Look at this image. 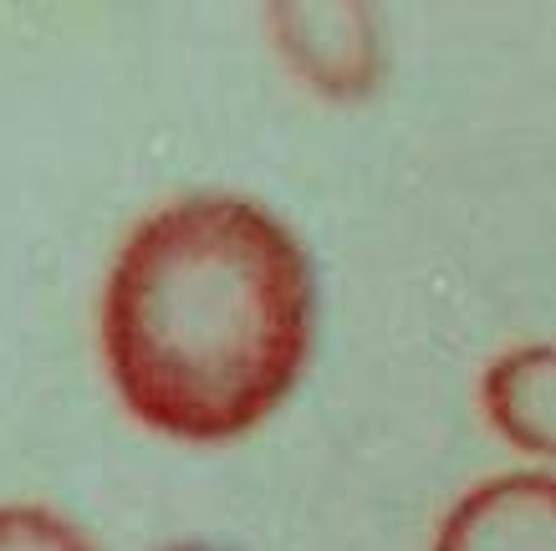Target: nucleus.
<instances>
[{"instance_id":"nucleus-4","label":"nucleus","mask_w":556,"mask_h":551,"mask_svg":"<svg viewBox=\"0 0 556 551\" xmlns=\"http://www.w3.org/2000/svg\"><path fill=\"white\" fill-rule=\"evenodd\" d=\"M485 414L516 450L556 460V342L516 348L485 367Z\"/></svg>"},{"instance_id":"nucleus-1","label":"nucleus","mask_w":556,"mask_h":551,"mask_svg":"<svg viewBox=\"0 0 556 551\" xmlns=\"http://www.w3.org/2000/svg\"><path fill=\"white\" fill-rule=\"evenodd\" d=\"M312 348V271L276 215L189 195L128 235L102 352L128 414L169 439H236L287 399Z\"/></svg>"},{"instance_id":"nucleus-2","label":"nucleus","mask_w":556,"mask_h":551,"mask_svg":"<svg viewBox=\"0 0 556 551\" xmlns=\"http://www.w3.org/2000/svg\"><path fill=\"white\" fill-rule=\"evenodd\" d=\"M270 32L291 67L327 98H363L378 83V36L363 5H270Z\"/></svg>"},{"instance_id":"nucleus-5","label":"nucleus","mask_w":556,"mask_h":551,"mask_svg":"<svg viewBox=\"0 0 556 551\" xmlns=\"http://www.w3.org/2000/svg\"><path fill=\"white\" fill-rule=\"evenodd\" d=\"M0 551H92V541L56 511L0 505Z\"/></svg>"},{"instance_id":"nucleus-3","label":"nucleus","mask_w":556,"mask_h":551,"mask_svg":"<svg viewBox=\"0 0 556 551\" xmlns=\"http://www.w3.org/2000/svg\"><path fill=\"white\" fill-rule=\"evenodd\" d=\"M434 551H556V475L516 469L459 496Z\"/></svg>"}]
</instances>
